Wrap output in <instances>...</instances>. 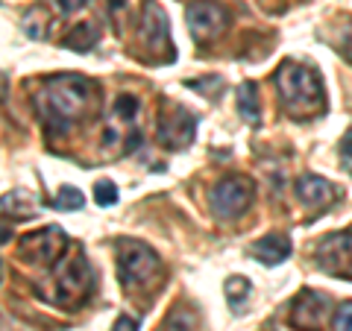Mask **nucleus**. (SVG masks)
I'll return each instance as SVG.
<instances>
[{
  "label": "nucleus",
  "instance_id": "1",
  "mask_svg": "<svg viewBox=\"0 0 352 331\" xmlns=\"http://www.w3.org/2000/svg\"><path fill=\"white\" fill-rule=\"evenodd\" d=\"M88 88H91V82L76 73H59L41 82L36 94V112L47 132L62 135L80 120L88 100Z\"/></svg>",
  "mask_w": 352,
  "mask_h": 331
},
{
  "label": "nucleus",
  "instance_id": "2",
  "mask_svg": "<svg viewBox=\"0 0 352 331\" xmlns=\"http://www.w3.org/2000/svg\"><path fill=\"white\" fill-rule=\"evenodd\" d=\"M276 91L282 97L285 109L291 115L302 117L311 115L317 109H323V82L314 71L302 68V65L285 62L282 68L276 71Z\"/></svg>",
  "mask_w": 352,
  "mask_h": 331
},
{
  "label": "nucleus",
  "instance_id": "3",
  "mask_svg": "<svg viewBox=\"0 0 352 331\" xmlns=\"http://www.w3.org/2000/svg\"><path fill=\"white\" fill-rule=\"evenodd\" d=\"M162 273V261L144 240L120 238L118 240V279L129 290H144Z\"/></svg>",
  "mask_w": 352,
  "mask_h": 331
},
{
  "label": "nucleus",
  "instance_id": "4",
  "mask_svg": "<svg viewBox=\"0 0 352 331\" xmlns=\"http://www.w3.org/2000/svg\"><path fill=\"white\" fill-rule=\"evenodd\" d=\"M53 299L65 308H76L80 302L88 299V293L94 288V273H91V264L82 252L68 258H59L56 261V270H53Z\"/></svg>",
  "mask_w": 352,
  "mask_h": 331
},
{
  "label": "nucleus",
  "instance_id": "5",
  "mask_svg": "<svg viewBox=\"0 0 352 331\" xmlns=\"http://www.w3.org/2000/svg\"><path fill=\"white\" fill-rule=\"evenodd\" d=\"M135 115H138V100L129 97V94H120L115 100V106H112V115H109V124H106V132H103V150L109 152V156L135 150L129 144V138L138 144Z\"/></svg>",
  "mask_w": 352,
  "mask_h": 331
},
{
  "label": "nucleus",
  "instance_id": "6",
  "mask_svg": "<svg viewBox=\"0 0 352 331\" xmlns=\"http://www.w3.org/2000/svg\"><path fill=\"white\" fill-rule=\"evenodd\" d=\"M252 203V182L247 176H226L220 179L212 194H208V205L220 220H238Z\"/></svg>",
  "mask_w": 352,
  "mask_h": 331
},
{
  "label": "nucleus",
  "instance_id": "7",
  "mask_svg": "<svg viewBox=\"0 0 352 331\" xmlns=\"http://www.w3.org/2000/svg\"><path fill=\"white\" fill-rule=\"evenodd\" d=\"M65 247H68V238L59 226H44L38 231H30V235L21 238L18 244V255L27 264H38V267H50L62 258Z\"/></svg>",
  "mask_w": 352,
  "mask_h": 331
},
{
  "label": "nucleus",
  "instance_id": "8",
  "mask_svg": "<svg viewBox=\"0 0 352 331\" xmlns=\"http://www.w3.org/2000/svg\"><path fill=\"white\" fill-rule=\"evenodd\" d=\"M141 38L153 53H164V62L173 59L170 53V24L164 9L156 3V0H144L141 6Z\"/></svg>",
  "mask_w": 352,
  "mask_h": 331
},
{
  "label": "nucleus",
  "instance_id": "9",
  "mask_svg": "<svg viewBox=\"0 0 352 331\" xmlns=\"http://www.w3.org/2000/svg\"><path fill=\"white\" fill-rule=\"evenodd\" d=\"M194 132H197V117L191 112H185L182 106H176L159 117V141L168 150L188 147L194 141Z\"/></svg>",
  "mask_w": 352,
  "mask_h": 331
},
{
  "label": "nucleus",
  "instance_id": "10",
  "mask_svg": "<svg viewBox=\"0 0 352 331\" xmlns=\"http://www.w3.org/2000/svg\"><path fill=\"white\" fill-rule=\"evenodd\" d=\"M185 21H188V30L197 41H206L217 36L226 24V9L214 3V0H194V3L185 9Z\"/></svg>",
  "mask_w": 352,
  "mask_h": 331
},
{
  "label": "nucleus",
  "instance_id": "11",
  "mask_svg": "<svg viewBox=\"0 0 352 331\" xmlns=\"http://www.w3.org/2000/svg\"><path fill=\"white\" fill-rule=\"evenodd\" d=\"M294 191L300 196V203L311 205V208H326L329 203L338 200V191L332 187V182H326L323 176H314V173L300 176L294 185Z\"/></svg>",
  "mask_w": 352,
  "mask_h": 331
},
{
  "label": "nucleus",
  "instance_id": "12",
  "mask_svg": "<svg viewBox=\"0 0 352 331\" xmlns=\"http://www.w3.org/2000/svg\"><path fill=\"white\" fill-rule=\"evenodd\" d=\"M323 302H326L323 296H317L314 290H305L291 311V326H296L300 331H314L320 326V314L326 311Z\"/></svg>",
  "mask_w": 352,
  "mask_h": 331
},
{
  "label": "nucleus",
  "instance_id": "13",
  "mask_svg": "<svg viewBox=\"0 0 352 331\" xmlns=\"http://www.w3.org/2000/svg\"><path fill=\"white\" fill-rule=\"evenodd\" d=\"M36 212H38V200L24 187H15L6 196H0V217H9L12 223L15 220H30Z\"/></svg>",
  "mask_w": 352,
  "mask_h": 331
},
{
  "label": "nucleus",
  "instance_id": "14",
  "mask_svg": "<svg viewBox=\"0 0 352 331\" xmlns=\"http://www.w3.org/2000/svg\"><path fill=\"white\" fill-rule=\"evenodd\" d=\"M291 249L294 247L285 235H264L261 240H256V244L250 247V255L261 264H273V267H276V264H282L291 255Z\"/></svg>",
  "mask_w": 352,
  "mask_h": 331
},
{
  "label": "nucleus",
  "instance_id": "15",
  "mask_svg": "<svg viewBox=\"0 0 352 331\" xmlns=\"http://www.w3.org/2000/svg\"><path fill=\"white\" fill-rule=\"evenodd\" d=\"M238 112L244 120H250L252 126L261 124V106H258V88L256 82H244L238 88Z\"/></svg>",
  "mask_w": 352,
  "mask_h": 331
},
{
  "label": "nucleus",
  "instance_id": "16",
  "mask_svg": "<svg viewBox=\"0 0 352 331\" xmlns=\"http://www.w3.org/2000/svg\"><path fill=\"white\" fill-rule=\"evenodd\" d=\"M97 38H100V30H97L94 24H76L68 36L62 38V44L76 50V53H88L97 44Z\"/></svg>",
  "mask_w": 352,
  "mask_h": 331
},
{
  "label": "nucleus",
  "instance_id": "17",
  "mask_svg": "<svg viewBox=\"0 0 352 331\" xmlns=\"http://www.w3.org/2000/svg\"><path fill=\"white\" fill-rule=\"evenodd\" d=\"M223 293H226L229 305H232L235 311H241V302H244L247 296H250V282H247V279H241V275H232V279L226 282Z\"/></svg>",
  "mask_w": 352,
  "mask_h": 331
},
{
  "label": "nucleus",
  "instance_id": "18",
  "mask_svg": "<svg viewBox=\"0 0 352 331\" xmlns=\"http://www.w3.org/2000/svg\"><path fill=\"white\" fill-rule=\"evenodd\" d=\"M82 203H85V196L76 191V187H71V185H62L59 187V194H56V205L59 212H76V208H82Z\"/></svg>",
  "mask_w": 352,
  "mask_h": 331
},
{
  "label": "nucleus",
  "instance_id": "19",
  "mask_svg": "<svg viewBox=\"0 0 352 331\" xmlns=\"http://www.w3.org/2000/svg\"><path fill=\"white\" fill-rule=\"evenodd\" d=\"M94 203L97 205H115L118 203V187H115V182H97L94 185Z\"/></svg>",
  "mask_w": 352,
  "mask_h": 331
},
{
  "label": "nucleus",
  "instance_id": "20",
  "mask_svg": "<svg viewBox=\"0 0 352 331\" xmlns=\"http://www.w3.org/2000/svg\"><path fill=\"white\" fill-rule=\"evenodd\" d=\"M335 331H352V302L338 308V314H335Z\"/></svg>",
  "mask_w": 352,
  "mask_h": 331
},
{
  "label": "nucleus",
  "instance_id": "21",
  "mask_svg": "<svg viewBox=\"0 0 352 331\" xmlns=\"http://www.w3.org/2000/svg\"><path fill=\"white\" fill-rule=\"evenodd\" d=\"M56 6H59V12H62V15H74L76 9H82V6H85V0H56Z\"/></svg>",
  "mask_w": 352,
  "mask_h": 331
},
{
  "label": "nucleus",
  "instance_id": "22",
  "mask_svg": "<svg viewBox=\"0 0 352 331\" xmlns=\"http://www.w3.org/2000/svg\"><path fill=\"white\" fill-rule=\"evenodd\" d=\"M135 328H138V319L124 314V317H118V319H115V328H112V331H135Z\"/></svg>",
  "mask_w": 352,
  "mask_h": 331
},
{
  "label": "nucleus",
  "instance_id": "23",
  "mask_svg": "<svg viewBox=\"0 0 352 331\" xmlns=\"http://www.w3.org/2000/svg\"><path fill=\"white\" fill-rule=\"evenodd\" d=\"M340 53H344V59L352 62V30L346 32V38H344V47H340Z\"/></svg>",
  "mask_w": 352,
  "mask_h": 331
},
{
  "label": "nucleus",
  "instance_id": "24",
  "mask_svg": "<svg viewBox=\"0 0 352 331\" xmlns=\"http://www.w3.org/2000/svg\"><path fill=\"white\" fill-rule=\"evenodd\" d=\"M344 156H346V159H352V132L344 138Z\"/></svg>",
  "mask_w": 352,
  "mask_h": 331
}]
</instances>
